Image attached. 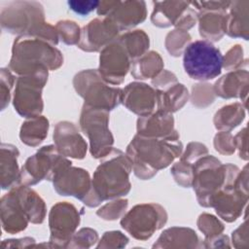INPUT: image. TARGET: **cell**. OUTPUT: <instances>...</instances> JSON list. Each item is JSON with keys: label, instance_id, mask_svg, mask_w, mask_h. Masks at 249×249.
<instances>
[{"label": "cell", "instance_id": "6da1fadb", "mask_svg": "<svg viewBox=\"0 0 249 249\" xmlns=\"http://www.w3.org/2000/svg\"><path fill=\"white\" fill-rule=\"evenodd\" d=\"M224 56L211 42L197 40L189 44L183 53V66L188 76L197 81H208L222 72Z\"/></svg>", "mask_w": 249, "mask_h": 249}, {"label": "cell", "instance_id": "7a4b0ae2", "mask_svg": "<svg viewBox=\"0 0 249 249\" xmlns=\"http://www.w3.org/2000/svg\"><path fill=\"white\" fill-rule=\"evenodd\" d=\"M122 156L119 153L118 158L102 163L95 172L94 182L100 196L102 195L104 198L122 196L129 189L127 181L129 168Z\"/></svg>", "mask_w": 249, "mask_h": 249}, {"label": "cell", "instance_id": "3957f363", "mask_svg": "<svg viewBox=\"0 0 249 249\" xmlns=\"http://www.w3.org/2000/svg\"><path fill=\"white\" fill-rule=\"evenodd\" d=\"M181 145H169L167 143L160 142L157 140L147 141L143 138L136 137L131 143V146L127 151L139 153V155H129L133 156V160H138L136 166L140 164H151L154 167L161 168L166 166L173 159L175 155L180 152Z\"/></svg>", "mask_w": 249, "mask_h": 249}, {"label": "cell", "instance_id": "277c9868", "mask_svg": "<svg viewBox=\"0 0 249 249\" xmlns=\"http://www.w3.org/2000/svg\"><path fill=\"white\" fill-rule=\"evenodd\" d=\"M97 14L111 19L120 28L131 27L146 18L144 1H99Z\"/></svg>", "mask_w": 249, "mask_h": 249}, {"label": "cell", "instance_id": "5b68a950", "mask_svg": "<svg viewBox=\"0 0 249 249\" xmlns=\"http://www.w3.org/2000/svg\"><path fill=\"white\" fill-rule=\"evenodd\" d=\"M1 13L2 26L7 29H16L19 25H27L28 21H44L43 6L36 1H16L3 7Z\"/></svg>", "mask_w": 249, "mask_h": 249}, {"label": "cell", "instance_id": "8992f818", "mask_svg": "<svg viewBox=\"0 0 249 249\" xmlns=\"http://www.w3.org/2000/svg\"><path fill=\"white\" fill-rule=\"evenodd\" d=\"M189 5L190 2L186 1L154 2L155 9L152 14V21L160 26L175 24V20L180 18L182 13Z\"/></svg>", "mask_w": 249, "mask_h": 249}, {"label": "cell", "instance_id": "52a82bcc", "mask_svg": "<svg viewBox=\"0 0 249 249\" xmlns=\"http://www.w3.org/2000/svg\"><path fill=\"white\" fill-rule=\"evenodd\" d=\"M54 137L57 146L64 154L75 158H82L84 156L86 144L75 131L70 130L65 133L60 125H58Z\"/></svg>", "mask_w": 249, "mask_h": 249}, {"label": "cell", "instance_id": "ba28073f", "mask_svg": "<svg viewBox=\"0 0 249 249\" xmlns=\"http://www.w3.org/2000/svg\"><path fill=\"white\" fill-rule=\"evenodd\" d=\"M231 1H195L191 2L194 8L202 12H224L229 9Z\"/></svg>", "mask_w": 249, "mask_h": 249}, {"label": "cell", "instance_id": "9c48e42d", "mask_svg": "<svg viewBox=\"0 0 249 249\" xmlns=\"http://www.w3.org/2000/svg\"><path fill=\"white\" fill-rule=\"evenodd\" d=\"M69 8L75 12L78 15L81 16H87L93 10L97 9L99 5V1H92V0H87V1H68L67 2Z\"/></svg>", "mask_w": 249, "mask_h": 249}, {"label": "cell", "instance_id": "30bf717a", "mask_svg": "<svg viewBox=\"0 0 249 249\" xmlns=\"http://www.w3.org/2000/svg\"><path fill=\"white\" fill-rule=\"evenodd\" d=\"M199 175H201V176H203V177H206V178H208V177H207V176H205L204 174H199ZM208 179H209V178H208ZM210 183H213V180H211V179H210Z\"/></svg>", "mask_w": 249, "mask_h": 249}]
</instances>
